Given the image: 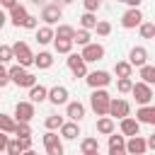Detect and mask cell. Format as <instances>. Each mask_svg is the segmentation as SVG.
<instances>
[{
	"instance_id": "1",
	"label": "cell",
	"mask_w": 155,
	"mask_h": 155,
	"mask_svg": "<svg viewBox=\"0 0 155 155\" xmlns=\"http://www.w3.org/2000/svg\"><path fill=\"white\" fill-rule=\"evenodd\" d=\"M90 107L97 116H109V109H111V97L107 90H94L92 97H90Z\"/></svg>"
},
{
	"instance_id": "2",
	"label": "cell",
	"mask_w": 155,
	"mask_h": 155,
	"mask_svg": "<svg viewBox=\"0 0 155 155\" xmlns=\"http://www.w3.org/2000/svg\"><path fill=\"white\" fill-rule=\"evenodd\" d=\"M10 78H12V82L17 85V87H34L36 85V78L31 75V73H27L22 65H15V68H10Z\"/></svg>"
},
{
	"instance_id": "3",
	"label": "cell",
	"mask_w": 155,
	"mask_h": 155,
	"mask_svg": "<svg viewBox=\"0 0 155 155\" xmlns=\"http://www.w3.org/2000/svg\"><path fill=\"white\" fill-rule=\"evenodd\" d=\"M15 58H17V63L22 65V68H27V65H31L34 61H36V56L29 51V46H27V41H17L15 46Z\"/></svg>"
},
{
	"instance_id": "4",
	"label": "cell",
	"mask_w": 155,
	"mask_h": 155,
	"mask_svg": "<svg viewBox=\"0 0 155 155\" xmlns=\"http://www.w3.org/2000/svg\"><path fill=\"white\" fill-rule=\"evenodd\" d=\"M44 148H46V155H63L61 136H58L56 131H46V133H44Z\"/></svg>"
},
{
	"instance_id": "5",
	"label": "cell",
	"mask_w": 155,
	"mask_h": 155,
	"mask_svg": "<svg viewBox=\"0 0 155 155\" xmlns=\"http://www.w3.org/2000/svg\"><path fill=\"white\" fill-rule=\"evenodd\" d=\"M68 68L73 70V75H75V78H87V75H90V73H87V63H85L82 53H70V56H68Z\"/></svg>"
},
{
	"instance_id": "6",
	"label": "cell",
	"mask_w": 155,
	"mask_h": 155,
	"mask_svg": "<svg viewBox=\"0 0 155 155\" xmlns=\"http://www.w3.org/2000/svg\"><path fill=\"white\" fill-rule=\"evenodd\" d=\"M140 24H143V12L138 7H131V10L124 12V17H121V27L124 29H136Z\"/></svg>"
},
{
	"instance_id": "7",
	"label": "cell",
	"mask_w": 155,
	"mask_h": 155,
	"mask_svg": "<svg viewBox=\"0 0 155 155\" xmlns=\"http://www.w3.org/2000/svg\"><path fill=\"white\" fill-rule=\"evenodd\" d=\"M85 80H87V85H90L92 90H104V87L111 82V75H109L107 70H94V73H90Z\"/></svg>"
},
{
	"instance_id": "8",
	"label": "cell",
	"mask_w": 155,
	"mask_h": 155,
	"mask_svg": "<svg viewBox=\"0 0 155 155\" xmlns=\"http://www.w3.org/2000/svg\"><path fill=\"white\" fill-rule=\"evenodd\" d=\"M128 114H131V104L126 102V99H111V109H109V116H114V119H128Z\"/></svg>"
},
{
	"instance_id": "9",
	"label": "cell",
	"mask_w": 155,
	"mask_h": 155,
	"mask_svg": "<svg viewBox=\"0 0 155 155\" xmlns=\"http://www.w3.org/2000/svg\"><path fill=\"white\" fill-rule=\"evenodd\" d=\"M15 116H17L19 124H29V121L34 119V102H17Z\"/></svg>"
},
{
	"instance_id": "10",
	"label": "cell",
	"mask_w": 155,
	"mask_h": 155,
	"mask_svg": "<svg viewBox=\"0 0 155 155\" xmlns=\"http://www.w3.org/2000/svg\"><path fill=\"white\" fill-rule=\"evenodd\" d=\"M131 94L136 97V102H138L140 107H145V104L153 99V90H150V85H145V82H136Z\"/></svg>"
},
{
	"instance_id": "11",
	"label": "cell",
	"mask_w": 155,
	"mask_h": 155,
	"mask_svg": "<svg viewBox=\"0 0 155 155\" xmlns=\"http://www.w3.org/2000/svg\"><path fill=\"white\" fill-rule=\"evenodd\" d=\"M126 150H128V155H145L148 140H145L143 136H131V138L126 140Z\"/></svg>"
},
{
	"instance_id": "12",
	"label": "cell",
	"mask_w": 155,
	"mask_h": 155,
	"mask_svg": "<svg viewBox=\"0 0 155 155\" xmlns=\"http://www.w3.org/2000/svg\"><path fill=\"white\" fill-rule=\"evenodd\" d=\"M82 58H85V63L102 61V58H104V46H102V44H87V46L82 48Z\"/></svg>"
},
{
	"instance_id": "13",
	"label": "cell",
	"mask_w": 155,
	"mask_h": 155,
	"mask_svg": "<svg viewBox=\"0 0 155 155\" xmlns=\"http://www.w3.org/2000/svg\"><path fill=\"white\" fill-rule=\"evenodd\" d=\"M61 17H63V10H61L58 5H44V10H41V19L46 22V27L56 24Z\"/></svg>"
},
{
	"instance_id": "14",
	"label": "cell",
	"mask_w": 155,
	"mask_h": 155,
	"mask_svg": "<svg viewBox=\"0 0 155 155\" xmlns=\"http://www.w3.org/2000/svg\"><path fill=\"white\" fill-rule=\"evenodd\" d=\"M128 63H131V65H138V68L148 65V51H145L143 46H133L131 53H128Z\"/></svg>"
},
{
	"instance_id": "15",
	"label": "cell",
	"mask_w": 155,
	"mask_h": 155,
	"mask_svg": "<svg viewBox=\"0 0 155 155\" xmlns=\"http://www.w3.org/2000/svg\"><path fill=\"white\" fill-rule=\"evenodd\" d=\"M48 102L51 104H65L68 102V87H63V85H56V87H51L48 90Z\"/></svg>"
},
{
	"instance_id": "16",
	"label": "cell",
	"mask_w": 155,
	"mask_h": 155,
	"mask_svg": "<svg viewBox=\"0 0 155 155\" xmlns=\"http://www.w3.org/2000/svg\"><path fill=\"white\" fill-rule=\"evenodd\" d=\"M65 116H68L70 121H80V119L85 116V104H80V102H68Z\"/></svg>"
},
{
	"instance_id": "17",
	"label": "cell",
	"mask_w": 155,
	"mask_h": 155,
	"mask_svg": "<svg viewBox=\"0 0 155 155\" xmlns=\"http://www.w3.org/2000/svg\"><path fill=\"white\" fill-rule=\"evenodd\" d=\"M27 17H29V12H27V7H24V5H17L15 10H10V19H12V24H15V27H24Z\"/></svg>"
},
{
	"instance_id": "18",
	"label": "cell",
	"mask_w": 155,
	"mask_h": 155,
	"mask_svg": "<svg viewBox=\"0 0 155 155\" xmlns=\"http://www.w3.org/2000/svg\"><path fill=\"white\" fill-rule=\"evenodd\" d=\"M78 136H80V126H78V121H65L63 128H61V138H65V140H75Z\"/></svg>"
},
{
	"instance_id": "19",
	"label": "cell",
	"mask_w": 155,
	"mask_h": 155,
	"mask_svg": "<svg viewBox=\"0 0 155 155\" xmlns=\"http://www.w3.org/2000/svg\"><path fill=\"white\" fill-rule=\"evenodd\" d=\"M138 131H140V121L138 119H124L121 121V133L124 136H138Z\"/></svg>"
},
{
	"instance_id": "20",
	"label": "cell",
	"mask_w": 155,
	"mask_h": 155,
	"mask_svg": "<svg viewBox=\"0 0 155 155\" xmlns=\"http://www.w3.org/2000/svg\"><path fill=\"white\" fill-rule=\"evenodd\" d=\"M136 119L140 121V124H155V107H140L138 111H136Z\"/></svg>"
},
{
	"instance_id": "21",
	"label": "cell",
	"mask_w": 155,
	"mask_h": 155,
	"mask_svg": "<svg viewBox=\"0 0 155 155\" xmlns=\"http://www.w3.org/2000/svg\"><path fill=\"white\" fill-rule=\"evenodd\" d=\"M44 99H48V90L44 87V85H34L31 90H29V102H44Z\"/></svg>"
},
{
	"instance_id": "22",
	"label": "cell",
	"mask_w": 155,
	"mask_h": 155,
	"mask_svg": "<svg viewBox=\"0 0 155 155\" xmlns=\"http://www.w3.org/2000/svg\"><path fill=\"white\" fill-rule=\"evenodd\" d=\"M97 131H99L102 136H111V133H114V119H111V116H99Z\"/></svg>"
},
{
	"instance_id": "23",
	"label": "cell",
	"mask_w": 155,
	"mask_h": 155,
	"mask_svg": "<svg viewBox=\"0 0 155 155\" xmlns=\"http://www.w3.org/2000/svg\"><path fill=\"white\" fill-rule=\"evenodd\" d=\"M36 41L44 46V44H48V41H56V31L51 29V27H41V29H36Z\"/></svg>"
},
{
	"instance_id": "24",
	"label": "cell",
	"mask_w": 155,
	"mask_h": 155,
	"mask_svg": "<svg viewBox=\"0 0 155 155\" xmlns=\"http://www.w3.org/2000/svg\"><path fill=\"white\" fill-rule=\"evenodd\" d=\"M17 126H19V121H15L7 114H0V128H2V133H15Z\"/></svg>"
},
{
	"instance_id": "25",
	"label": "cell",
	"mask_w": 155,
	"mask_h": 155,
	"mask_svg": "<svg viewBox=\"0 0 155 155\" xmlns=\"http://www.w3.org/2000/svg\"><path fill=\"white\" fill-rule=\"evenodd\" d=\"M75 29L70 27V24H58V29H56V39H68V41H75Z\"/></svg>"
},
{
	"instance_id": "26",
	"label": "cell",
	"mask_w": 155,
	"mask_h": 155,
	"mask_svg": "<svg viewBox=\"0 0 155 155\" xmlns=\"http://www.w3.org/2000/svg\"><path fill=\"white\" fill-rule=\"evenodd\" d=\"M34 65H36L39 70H46V68H51V65H53V56H51L48 51H41V53L36 56V61H34Z\"/></svg>"
},
{
	"instance_id": "27",
	"label": "cell",
	"mask_w": 155,
	"mask_h": 155,
	"mask_svg": "<svg viewBox=\"0 0 155 155\" xmlns=\"http://www.w3.org/2000/svg\"><path fill=\"white\" fill-rule=\"evenodd\" d=\"M97 24H99V19L94 17V12H85V15L80 17V27L87 29V31H90V29H97Z\"/></svg>"
},
{
	"instance_id": "28",
	"label": "cell",
	"mask_w": 155,
	"mask_h": 155,
	"mask_svg": "<svg viewBox=\"0 0 155 155\" xmlns=\"http://www.w3.org/2000/svg\"><path fill=\"white\" fill-rule=\"evenodd\" d=\"M114 73H116V78H131L133 65H131L128 61H119V63L114 65Z\"/></svg>"
},
{
	"instance_id": "29",
	"label": "cell",
	"mask_w": 155,
	"mask_h": 155,
	"mask_svg": "<svg viewBox=\"0 0 155 155\" xmlns=\"http://www.w3.org/2000/svg\"><path fill=\"white\" fill-rule=\"evenodd\" d=\"M80 150H82V155L99 153V143H97V138H85V140L80 143Z\"/></svg>"
},
{
	"instance_id": "30",
	"label": "cell",
	"mask_w": 155,
	"mask_h": 155,
	"mask_svg": "<svg viewBox=\"0 0 155 155\" xmlns=\"http://www.w3.org/2000/svg\"><path fill=\"white\" fill-rule=\"evenodd\" d=\"M63 124H65V121H63V116H58V114H48V116H46V128H48V131H56V128L61 131Z\"/></svg>"
},
{
	"instance_id": "31",
	"label": "cell",
	"mask_w": 155,
	"mask_h": 155,
	"mask_svg": "<svg viewBox=\"0 0 155 155\" xmlns=\"http://www.w3.org/2000/svg\"><path fill=\"white\" fill-rule=\"evenodd\" d=\"M140 82H145V85H155V65H143L140 68Z\"/></svg>"
},
{
	"instance_id": "32",
	"label": "cell",
	"mask_w": 155,
	"mask_h": 155,
	"mask_svg": "<svg viewBox=\"0 0 155 155\" xmlns=\"http://www.w3.org/2000/svg\"><path fill=\"white\" fill-rule=\"evenodd\" d=\"M73 44H75V41H68V39H56V41H53L56 51H58V53H68V56H70V51H73Z\"/></svg>"
},
{
	"instance_id": "33",
	"label": "cell",
	"mask_w": 155,
	"mask_h": 155,
	"mask_svg": "<svg viewBox=\"0 0 155 155\" xmlns=\"http://www.w3.org/2000/svg\"><path fill=\"white\" fill-rule=\"evenodd\" d=\"M138 31H140L143 39H155V24H153V22H143V24L138 27Z\"/></svg>"
},
{
	"instance_id": "34",
	"label": "cell",
	"mask_w": 155,
	"mask_h": 155,
	"mask_svg": "<svg viewBox=\"0 0 155 155\" xmlns=\"http://www.w3.org/2000/svg\"><path fill=\"white\" fill-rule=\"evenodd\" d=\"M133 80L131 78H119V82H116V90L119 92H133Z\"/></svg>"
},
{
	"instance_id": "35",
	"label": "cell",
	"mask_w": 155,
	"mask_h": 155,
	"mask_svg": "<svg viewBox=\"0 0 155 155\" xmlns=\"http://www.w3.org/2000/svg\"><path fill=\"white\" fill-rule=\"evenodd\" d=\"M75 44L82 46V48H85L87 44H92V41H90V31H87V29H80V31L75 34Z\"/></svg>"
},
{
	"instance_id": "36",
	"label": "cell",
	"mask_w": 155,
	"mask_h": 155,
	"mask_svg": "<svg viewBox=\"0 0 155 155\" xmlns=\"http://www.w3.org/2000/svg\"><path fill=\"white\" fill-rule=\"evenodd\" d=\"M15 58V48L12 46H0V61L2 63H10Z\"/></svg>"
},
{
	"instance_id": "37",
	"label": "cell",
	"mask_w": 155,
	"mask_h": 155,
	"mask_svg": "<svg viewBox=\"0 0 155 155\" xmlns=\"http://www.w3.org/2000/svg\"><path fill=\"white\" fill-rule=\"evenodd\" d=\"M15 136H17V138H31V128H29V124H19L17 131H15Z\"/></svg>"
},
{
	"instance_id": "38",
	"label": "cell",
	"mask_w": 155,
	"mask_h": 155,
	"mask_svg": "<svg viewBox=\"0 0 155 155\" xmlns=\"http://www.w3.org/2000/svg\"><path fill=\"white\" fill-rule=\"evenodd\" d=\"M109 148H126V140H124V136H116V133H111V136H109Z\"/></svg>"
},
{
	"instance_id": "39",
	"label": "cell",
	"mask_w": 155,
	"mask_h": 155,
	"mask_svg": "<svg viewBox=\"0 0 155 155\" xmlns=\"http://www.w3.org/2000/svg\"><path fill=\"white\" fill-rule=\"evenodd\" d=\"M5 155H22V145H19V140H17V138H15V140H10V145H7Z\"/></svg>"
},
{
	"instance_id": "40",
	"label": "cell",
	"mask_w": 155,
	"mask_h": 155,
	"mask_svg": "<svg viewBox=\"0 0 155 155\" xmlns=\"http://www.w3.org/2000/svg\"><path fill=\"white\" fill-rule=\"evenodd\" d=\"M97 34H99V36H109V34H111V24L104 22V19H99V24H97Z\"/></svg>"
},
{
	"instance_id": "41",
	"label": "cell",
	"mask_w": 155,
	"mask_h": 155,
	"mask_svg": "<svg viewBox=\"0 0 155 155\" xmlns=\"http://www.w3.org/2000/svg\"><path fill=\"white\" fill-rule=\"evenodd\" d=\"M82 5H85V12H97L102 0H82Z\"/></svg>"
},
{
	"instance_id": "42",
	"label": "cell",
	"mask_w": 155,
	"mask_h": 155,
	"mask_svg": "<svg viewBox=\"0 0 155 155\" xmlns=\"http://www.w3.org/2000/svg\"><path fill=\"white\" fill-rule=\"evenodd\" d=\"M7 82H12V78H10V70H5V68H2V70H0V85L5 87Z\"/></svg>"
},
{
	"instance_id": "43",
	"label": "cell",
	"mask_w": 155,
	"mask_h": 155,
	"mask_svg": "<svg viewBox=\"0 0 155 155\" xmlns=\"http://www.w3.org/2000/svg\"><path fill=\"white\" fill-rule=\"evenodd\" d=\"M17 140H19V145H22V153L31 150V138H17Z\"/></svg>"
},
{
	"instance_id": "44",
	"label": "cell",
	"mask_w": 155,
	"mask_h": 155,
	"mask_svg": "<svg viewBox=\"0 0 155 155\" xmlns=\"http://www.w3.org/2000/svg\"><path fill=\"white\" fill-rule=\"evenodd\" d=\"M0 5H2L5 10H15V7L19 5V2H17V0H0Z\"/></svg>"
},
{
	"instance_id": "45",
	"label": "cell",
	"mask_w": 155,
	"mask_h": 155,
	"mask_svg": "<svg viewBox=\"0 0 155 155\" xmlns=\"http://www.w3.org/2000/svg\"><path fill=\"white\" fill-rule=\"evenodd\" d=\"M24 29H36V17H27V22H24Z\"/></svg>"
},
{
	"instance_id": "46",
	"label": "cell",
	"mask_w": 155,
	"mask_h": 155,
	"mask_svg": "<svg viewBox=\"0 0 155 155\" xmlns=\"http://www.w3.org/2000/svg\"><path fill=\"white\" fill-rule=\"evenodd\" d=\"M7 145H10V138H7V133H0V150H7Z\"/></svg>"
},
{
	"instance_id": "47",
	"label": "cell",
	"mask_w": 155,
	"mask_h": 155,
	"mask_svg": "<svg viewBox=\"0 0 155 155\" xmlns=\"http://www.w3.org/2000/svg\"><path fill=\"white\" fill-rule=\"evenodd\" d=\"M109 155H128L126 148H109Z\"/></svg>"
},
{
	"instance_id": "48",
	"label": "cell",
	"mask_w": 155,
	"mask_h": 155,
	"mask_svg": "<svg viewBox=\"0 0 155 155\" xmlns=\"http://www.w3.org/2000/svg\"><path fill=\"white\" fill-rule=\"evenodd\" d=\"M140 2H143V0H126V5H128V7H138Z\"/></svg>"
},
{
	"instance_id": "49",
	"label": "cell",
	"mask_w": 155,
	"mask_h": 155,
	"mask_svg": "<svg viewBox=\"0 0 155 155\" xmlns=\"http://www.w3.org/2000/svg\"><path fill=\"white\" fill-rule=\"evenodd\" d=\"M148 148H153V150H155V133L148 138Z\"/></svg>"
},
{
	"instance_id": "50",
	"label": "cell",
	"mask_w": 155,
	"mask_h": 155,
	"mask_svg": "<svg viewBox=\"0 0 155 155\" xmlns=\"http://www.w3.org/2000/svg\"><path fill=\"white\" fill-rule=\"evenodd\" d=\"M22 155H36V153H34V150H27V153H22Z\"/></svg>"
},
{
	"instance_id": "51",
	"label": "cell",
	"mask_w": 155,
	"mask_h": 155,
	"mask_svg": "<svg viewBox=\"0 0 155 155\" xmlns=\"http://www.w3.org/2000/svg\"><path fill=\"white\" fill-rule=\"evenodd\" d=\"M31 2H36V5H39V2H44V0H31Z\"/></svg>"
},
{
	"instance_id": "52",
	"label": "cell",
	"mask_w": 155,
	"mask_h": 155,
	"mask_svg": "<svg viewBox=\"0 0 155 155\" xmlns=\"http://www.w3.org/2000/svg\"><path fill=\"white\" fill-rule=\"evenodd\" d=\"M63 2H73V0H63Z\"/></svg>"
},
{
	"instance_id": "53",
	"label": "cell",
	"mask_w": 155,
	"mask_h": 155,
	"mask_svg": "<svg viewBox=\"0 0 155 155\" xmlns=\"http://www.w3.org/2000/svg\"><path fill=\"white\" fill-rule=\"evenodd\" d=\"M90 155H99V153H90Z\"/></svg>"
},
{
	"instance_id": "54",
	"label": "cell",
	"mask_w": 155,
	"mask_h": 155,
	"mask_svg": "<svg viewBox=\"0 0 155 155\" xmlns=\"http://www.w3.org/2000/svg\"><path fill=\"white\" fill-rule=\"evenodd\" d=\"M119 2H126V0H119Z\"/></svg>"
}]
</instances>
